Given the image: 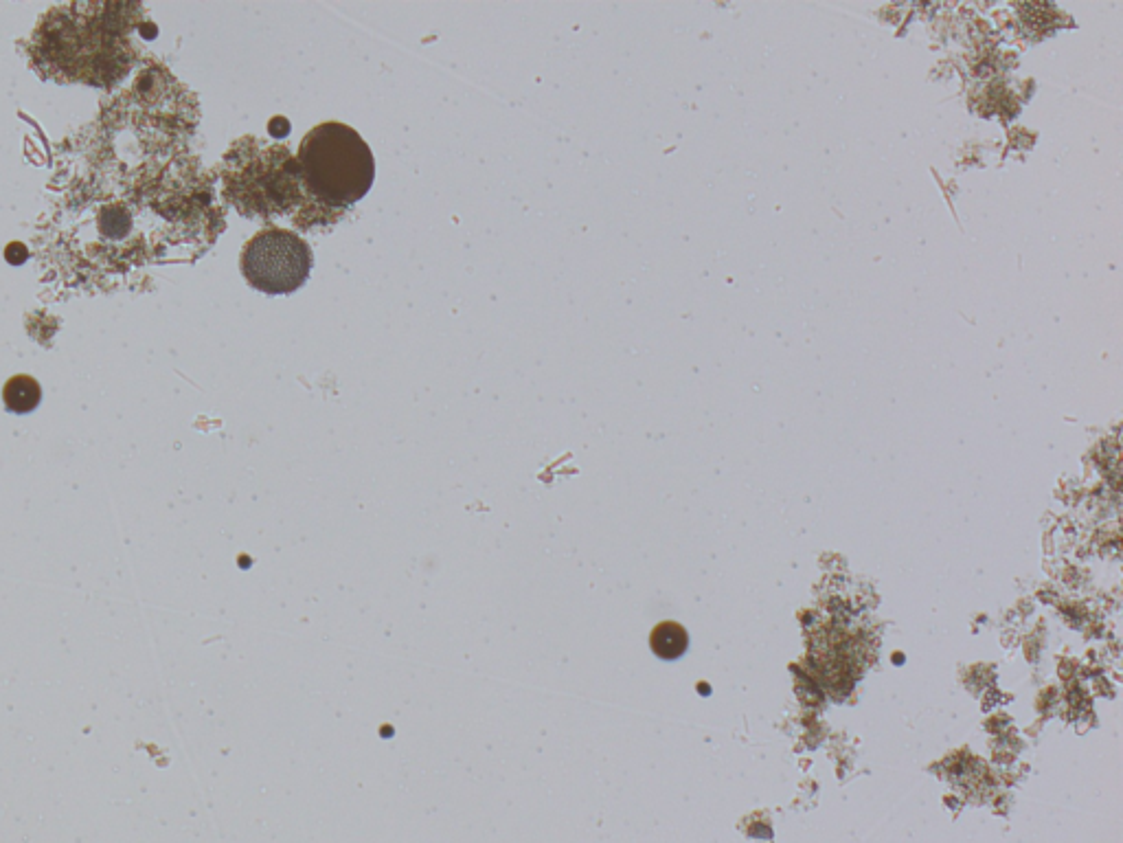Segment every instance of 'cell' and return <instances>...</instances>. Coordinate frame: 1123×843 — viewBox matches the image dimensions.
<instances>
[{"instance_id": "cell-1", "label": "cell", "mask_w": 1123, "mask_h": 843, "mask_svg": "<svg viewBox=\"0 0 1123 843\" xmlns=\"http://www.w3.org/2000/svg\"><path fill=\"white\" fill-rule=\"evenodd\" d=\"M305 216L299 227H330L369 194L376 161L367 141L347 123L325 121L305 134L297 154Z\"/></svg>"}, {"instance_id": "cell-2", "label": "cell", "mask_w": 1123, "mask_h": 843, "mask_svg": "<svg viewBox=\"0 0 1123 843\" xmlns=\"http://www.w3.org/2000/svg\"><path fill=\"white\" fill-rule=\"evenodd\" d=\"M224 196L246 218L294 216L301 224L305 216V194L299 165L283 143L244 137L233 143L222 161Z\"/></svg>"}, {"instance_id": "cell-3", "label": "cell", "mask_w": 1123, "mask_h": 843, "mask_svg": "<svg viewBox=\"0 0 1123 843\" xmlns=\"http://www.w3.org/2000/svg\"><path fill=\"white\" fill-rule=\"evenodd\" d=\"M314 255L301 235L266 227L246 242L240 268L248 284L266 295H290L308 281Z\"/></svg>"}, {"instance_id": "cell-4", "label": "cell", "mask_w": 1123, "mask_h": 843, "mask_svg": "<svg viewBox=\"0 0 1123 843\" xmlns=\"http://www.w3.org/2000/svg\"><path fill=\"white\" fill-rule=\"evenodd\" d=\"M42 400V387L36 378L31 376H14L5 382L3 387V402L11 413H31L38 409Z\"/></svg>"}, {"instance_id": "cell-5", "label": "cell", "mask_w": 1123, "mask_h": 843, "mask_svg": "<svg viewBox=\"0 0 1123 843\" xmlns=\"http://www.w3.org/2000/svg\"><path fill=\"white\" fill-rule=\"evenodd\" d=\"M687 646H689V635L685 631V626H680L678 622H661L650 635L652 653L665 661H674L683 657Z\"/></svg>"}, {"instance_id": "cell-6", "label": "cell", "mask_w": 1123, "mask_h": 843, "mask_svg": "<svg viewBox=\"0 0 1123 843\" xmlns=\"http://www.w3.org/2000/svg\"><path fill=\"white\" fill-rule=\"evenodd\" d=\"M99 227L101 233H106L108 238H123L132 227V220H130V213L121 207H110L104 213H101L99 218Z\"/></svg>"}, {"instance_id": "cell-7", "label": "cell", "mask_w": 1123, "mask_h": 843, "mask_svg": "<svg viewBox=\"0 0 1123 843\" xmlns=\"http://www.w3.org/2000/svg\"><path fill=\"white\" fill-rule=\"evenodd\" d=\"M5 257H7V262H9V264L18 266V264H22V262H25V260H27V257H29V253H27V249H25V246H22V244H18V242H14V244H9V246H7Z\"/></svg>"}]
</instances>
